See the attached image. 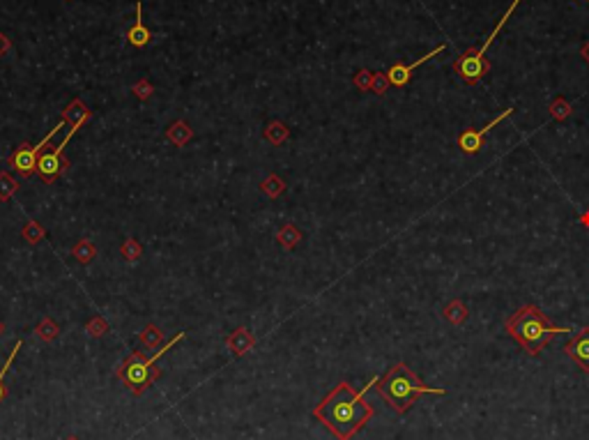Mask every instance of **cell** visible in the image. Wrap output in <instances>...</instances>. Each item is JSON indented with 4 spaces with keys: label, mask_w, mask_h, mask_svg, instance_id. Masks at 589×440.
Instances as JSON below:
<instances>
[{
    "label": "cell",
    "mask_w": 589,
    "mask_h": 440,
    "mask_svg": "<svg viewBox=\"0 0 589 440\" xmlns=\"http://www.w3.org/2000/svg\"><path fill=\"white\" fill-rule=\"evenodd\" d=\"M380 378H371L359 392L348 381H341L329 395L313 408V418L332 431L339 440H352L368 422L373 420V406L366 402V392L378 385Z\"/></svg>",
    "instance_id": "6da1fadb"
},
{
    "label": "cell",
    "mask_w": 589,
    "mask_h": 440,
    "mask_svg": "<svg viewBox=\"0 0 589 440\" xmlns=\"http://www.w3.org/2000/svg\"><path fill=\"white\" fill-rule=\"evenodd\" d=\"M507 334L511 336L516 343L523 346V350L530 357L541 355V350L551 343L557 334L571 332V327H560L553 325L551 318L539 309L537 304H525L516 313L507 318Z\"/></svg>",
    "instance_id": "7a4b0ae2"
},
{
    "label": "cell",
    "mask_w": 589,
    "mask_h": 440,
    "mask_svg": "<svg viewBox=\"0 0 589 440\" xmlns=\"http://www.w3.org/2000/svg\"><path fill=\"white\" fill-rule=\"evenodd\" d=\"M378 395L389 404V408L394 413L405 415L421 395L444 397L446 390L444 388H428V385H423L417 376L412 374V369L405 362H396L378 381Z\"/></svg>",
    "instance_id": "3957f363"
},
{
    "label": "cell",
    "mask_w": 589,
    "mask_h": 440,
    "mask_svg": "<svg viewBox=\"0 0 589 440\" xmlns=\"http://www.w3.org/2000/svg\"><path fill=\"white\" fill-rule=\"evenodd\" d=\"M184 336H187L184 332L175 334V339H170L166 346H161V348L157 350L154 357H145L140 350H133L122 364H117V369H115L117 381H120L124 388H129V392L133 397H143L145 390L150 388L157 378H159V367H157V362H159V360L166 355L170 348H175Z\"/></svg>",
    "instance_id": "277c9868"
},
{
    "label": "cell",
    "mask_w": 589,
    "mask_h": 440,
    "mask_svg": "<svg viewBox=\"0 0 589 440\" xmlns=\"http://www.w3.org/2000/svg\"><path fill=\"white\" fill-rule=\"evenodd\" d=\"M521 5V0H514L511 5H509V10L502 14L500 21H497V26H495L493 33L486 37V42L481 46H474V49H467L465 53H463L460 58L453 60V72H456L463 81H465L467 85H474L479 83L481 78L490 72V60L486 58V51H488V46L493 44V39L500 35V30L507 26V21L511 19V14L516 12V7Z\"/></svg>",
    "instance_id": "5b68a950"
},
{
    "label": "cell",
    "mask_w": 589,
    "mask_h": 440,
    "mask_svg": "<svg viewBox=\"0 0 589 440\" xmlns=\"http://www.w3.org/2000/svg\"><path fill=\"white\" fill-rule=\"evenodd\" d=\"M62 125H65V120H60L56 127L49 132V134L39 141V143H35V146L23 143V146L17 148V152L10 157V166L17 171L21 178H30L33 173H37V162H39V157H42V148H46L51 143V139L58 134V129H62Z\"/></svg>",
    "instance_id": "8992f818"
},
{
    "label": "cell",
    "mask_w": 589,
    "mask_h": 440,
    "mask_svg": "<svg viewBox=\"0 0 589 440\" xmlns=\"http://www.w3.org/2000/svg\"><path fill=\"white\" fill-rule=\"evenodd\" d=\"M72 136H74V134L69 132L62 143H58L56 148H51V150L42 152V157H39V162H37V176L42 178V183H53V180H56L60 173L69 166V162L62 159V152H65V148H67L69 141H72Z\"/></svg>",
    "instance_id": "52a82bcc"
},
{
    "label": "cell",
    "mask_w": 589,
    "mask_h": 440,
    "mask_svg": "<svg viewBox=\"0 0 589 440\" xmlns=\"http://www.w3.org/2000/svg\"><path fill=\"white\" fill-rule=\"evenodd\" d=\"M514 113V108H504V111H502L497 118H493V120L486 125V127H481V129H474V127H467L465 132H463V134H458V148L463 152H467V155H474V152H479L483 148V141H486V134H488V132L493 129V127H497V125L504 120V118H509Z\"/></svg>",
    "instance_id": "ba28073f"
},
{
    "label": "cell",
    "mask_w": 589,
    "mask_h": 440,
    "mask_svg": "<svg viewBox=\"0 0 589 440\" xmlns=\"http://www.w3.org/2000/svg\"><path fill=\"white\" fill-rule=\"evenodd\" d=\"M446 49L444 44H439V46H435L433 51L430 53H426V56H421L419 60H414V62H396V65H391L389 67V72H387V78H389V83L391 85H396V88H403V85H407L410 83V78H412V72L414 69H417L419 65H423V62H428L430 58H435L437 53H442Z\"/></svg>",
    "instance_id": "9c48e42d"
},
{
    "label": "cell",
    "mask_w": 589,
    "mask_h": 440,
    "mask_svg": "<svg viewBox=\"0 0 589 440\" xmlns=\"http://www.w3.org/2000/svg\"><path fill=\"white\" fill-rule=\"evenodd\" d=\"M564 353L573 362H578L585 374H589V327H583L571 341L564 343Z\"/></svg>",
    "instance_id": "30bf717a"
},
{
    "label": "cell",
    "mask_w": 589,
    "mask_h": 440,
    "mask_svg": "<svg viewBox=\"0 0 589 440\" xmlns=\"http://www.w3.org/2000/svg\"><path fill=\"white\" fill-rule=\"evenodd\" d=\"M90 118H92V111L83 104V99H72L65 111H62V120L69 122V132H72V134H76Z\"/></svg>",
    "instance_id": "8fae6325"
},
{
    "label": "cell",
    "mask_w": 589,
    "mask_h": 440,
    "mask_svg": "<svg viewBox=\"0 0 589 440\" xmlns=\"http://www.w3.org/2000/svg\"><path fill=\"white\" fill-rule=\"evenodd\" d=\"M150 39H152V33L143 21V5H140V0H138L136 3V23L127 30V42L131 46H136V49H143V46L150 44Z\"/></svg>",
    "instance_id": "7c38bea8"
},
{
    "label": "cell",
    "mask_w": 589,
    "mask_h": 440,
    "mask_svg": "<svg viewBox=\"0 0 589 440\" xmlns=\"http://www.w3.org/2000/svg\"><path fill=\"white\" fill-rule=\"evenodd\" d=\"M226 346H228V350L233 353L235 357H242V355H247L249 350H254L256 334L251 332V329H247V327H238L228 336V339H226Z\"/></svg>",
    "instance_id": "4fadbf2b"
},
{
    "label": "cell",
    "mask_w": 589,
    "mask_h": 440,
    "mask_svg": "<svg viewBox=\"0 0 589 440\" xmlns=\"http://www.w3.org/2000/svg\"><path fill=\"white\" fill-rule=\"evenodd\" d=\"M166 139L170 141L173 146H177V148H184L189 141L194 139V129L189 127V122H184V120H175L170 125V127L166 129Z\"/></svg>",
    "instance_id": "5bb4252c"
},
{
    "label": "cell",
    "mask_w": 589,
    "mask_h": 440,
    "mask_svg": "<svg viewBox=\"0 0 589 440\" xmlns=\"http://www.w3.org/2000/svg\"><path fill=\"white\" fill-rule=\"evenodd\" d=\"M140 341H143V346H147V348H157V350H159L161 346H166V343H163L161 327L154 325V323H147L143 327V332H140Z\"/></svg>",
    "instance_id": "9a60e30c"
},
{
    "label": "cell",
    "mask_w": 589,
    "mask_h": 440,
    "mask_svg": "<svg viewBox=\"0 0 589 440\" xmlns=\"http://www.w3.org/2000/svg\"><path fill=\"white\" fill-rule=\"evenodd\" d=\"M442 316L449 320V323L460 325V323H465V320H467V306L463 304L460 300H451L449 304L444 306Z\"/></svg>",
    "instance_id": "2e32d148"
},
{
    "label": "cell",
    "mask_w": 589,
    "mask_h": 440,
    "mask_svg": "<svg viewBox=\"0 0 589 440\" xmlns=\"http://www.w3.org/2000/svg\"><path fill=\"white\" fill-rule=\"evenodd\" d=\"M95 254H97V249H95V245H92V240H88V238L78 240L76 245L72 247V256L76 258L78 263H83V265H88L92 258H95Z\"/></svg>",
    "instance_id": "e0dca14e"
},
{
    "label": "cell",
    "mask_w": 589,
    "mask_h": 440,
    "mask_svg": "<svg viewBox=\"0 0 589 440\" xmlns=\"http://www.w3.org/2000/svg\"><path fill=\"white\" fill-rule=\"evenodd\" d=\"M288 136H290V129L281 120H272L265 127V139L270 141V143H274V146H281Z\"/></svg>",
    "instance_id": "ac0fdd59"
},
{
    "label": "cell",
    "mask_w": 589,
    "mask_h": 440,
    "mask_svg": "<svg viewBox=\"0 0 589 440\" xmlns=\"http://www.w3.org/2000/svg\"><path fill=\"white\" fill-rule=\"evenodd\" d=\"M35 334H37V339H42L44 343H51V341L58 339L60 327H58V323L53 318H44L42 323L35 327Z\"/></svg>",
    "instance_id": "d6986e66"
},
{
    "label": "cell",
    "mask_w": 589,
    "mask_h": 440,
    "mask_svg": "<svg viewBox=\"0 0 589 440\" xmlns=\"http://www.w3.org/2000/svg\"><path fill=\"white\" fill-rule=\"evenodd\" d=\"M277 240H279V245L284 247V249H295L297 245H300L302 233L297 231L293 224H286L284 229H281V231L277 233Z\"/></svg>",
    "instance_id": "ffe728a7"
},
{
    "label": "cell",
    "mask_w": 589,
    "mask_h": 440,
    "mask_svg": "<svg viewBox=\"0 0 589 440\" xmlns=\"http://www.w3.org/2000/svg\"><path fill=\"white\" fill-rule=\"evenodd\" d=\"M19 180L10 173H0V201H10L19 192Z\"/></svg>",
    "instance_id": "44dd1931"
},
{
    "label": "cell",
    "mask_w": 589,
    "mask_h": 440,
    "mask_svg": "<svg viewBox=\"0 0 589 440\" xmlns=\"http://www.w3.org/2000/svg\"><path fill=\"white\" fill-rule=\"evenodd\" d=\"M261 190L267 196H270V199H277V196H281V194L286 192V183L279 176H274V173H272V176H267L261 183Z\"/></svg>",
    "instance_id": "7402d4cb"
},
{
    "label": "cell",
    "mask_w": 589,
    "mask_h": 440,
    "mask_svg": "<svg viewBox=\"0 0 589 440\" xmlns=\"http://www.w3.org/2000/svg\"><path fill=\"white\" fill-rule=\"evenodd\" d=\"M21 235H23V240L28 242V245H37V242H42L44 240V235H46V231L42 229V226H39L35 219H30V222L23 226V231H21Z\"/></svg>",
    "instance_id": "603a6c76"
},
{
    "label": "cell",
    "mask_w": 589,
    "mask_h": 440,
    "mask_svg": "<svg viewBox=\"0 0 589 440\" xmlns=\"http://www.w3.org/2000/svg\"><path fill=\"white\" fill-rule=\"evenodd\" d=\"M120 254H122V258H124V261L133 263V261H138V258H140V254H143V247H140V242H138V240H133V238H127V240L122 242V247H120Z\"/></svg>",
    "instance_id": "cb8c5ba5"
},
{
    "label": "cell",
    "mask_w": 589,
    "mask_h": 440,
    "mask_svg": "<svg viewBox=\"0 0 589 440\" xmlns=\"http://www.w3.org/2000/svg\"><path fill=\"white\" fill-rule=\"evenodd\" d=\"M21 346H23V341H17V343H14V348L10 350V357L5 360L3 369H0V404H3V399H5V395H7V390H5V374L10 371V367H12V362H14V357L19 355Z\"/></svg>",
    "instance_id": "d4e9b609"
},
{
    "label": "cell",
    "mask_w": 589,
    "mask_h": 440,
    "mask_svg": "<svg viewBox=\"0 0 589 440\" xmlns=\"http://www.w3.org/2000/svg\"><path fill=\"white\" fill-rule=\"evenodd\" d=\"M85 332L90 336H95V339H99V336L108 334V323L101 316H92L88 323H85Z\"/></svg>",
    "instance_id": "484cf974"
},
{
    "label": "cell",
    "mask_w": 589,
    "mask_h": 440,
    "mask_svg": "<svg viewBox=\"0 0 589 440\" xmlns=\"http://www.w3.org/2000/svg\"><path fill=\"white\" fill-rule=\"evenodd\" d=\"M131 92H133V95H136L140 101H145V99H150V97H152L154 88H152V83L147 81V78H140V81L131 88Z\"/></svg>",
    "instance_id": "4316f807"
},
{
    "label": "cell",
    "mask_w": 589,
    "mask_h": 440,
    "mask_svg": "<svg viewBox=\"0 0 589 440\" xmlns=\"http://www.w3.org/2000/svg\"><path fill=\"white\" fill-rule=\"evenodd\" d=\"M387 88H389V78H387V74H382V72L373 74L371 90L375 92V95H384V92H387Z\"/></svg>",
    "instance_id": "83f0119b"
},
{
    "label": "cell",
    "mask_w": 589,
    "mask_h": 440,
    "mask_svg": "<svg viewBox=\"0 0 589 440\" xmlns=\"http://www.w3.org/2000/svg\"><path fill=\"white\" fill-rule=\"evenodd\" d=\"M371 83H373V72H368V69H359L355 74V85L359 90H371Z\"/></svg>",
    "instance_id": "f1b7e54d"
},
{
    "label": "cell",
    "mask_w": 589,
    "mask_h": 440,
    "mask_svg": "<svg viewBox=\"0 0 589 440\" xmlns=\"http://www.w3.org/2000/svg\"><path fill=\"white\" fill-rule=\"evenodd\" d=\"M551 113H553V118H557V120H564V118L571 113V106L564 99H555L551 104Z\"/></svg>",
    "instance_id": "f546056e"
},
{
    "label": "cell",
    "mask_w": 589,
    "mask_h": 440,
    "mask_svg": "<svg viewBox=\"0 0 589 440\" xmlns=\"http://www.w3.org/2000/svg\"><path fill=\"white\" fill-rule=\"evenodd\" d=\"M10 49H12V39L7 37V35L3 33V30H0V58H3L5 53L10 51Z\"/></svg>",
    "instance_id": "4dcf8cb0"
},
{
    "label": "cell",
    "mask_w": 589,
    "mask_h": 440,
    "mask_svg": "<svg viewBox=\"0 0 589 440\" xmlns=\"http://www.w3.org/2000/svg\"><path fill=\"white\" fill-rule=\"evenodd\" d=\"M580 56H583V58H585V60L589 62V42H587V44L583 46V51H580Z\"/></svg>",
    "instance_id": "1f68e13d"
},
{
    "label": "cell",
    "mask_w": 589,
    "mask_h": 440,
    "mask_svg": "<svg viewBox=\"0 0 589 440\" xmlns=\"http://www.w3.org/2000/svg\"><path fill=\"white\" fill-rule=\"evenodd\" d=\"M583 224H585V226H589V215H583Z\"/></svg>",
    "instance_id": "d6a6232c"
},
{
    "label": "cell",
    "mask_w": 589,
    "mask_h": 440,
    "mask_svg": "<svg viewBox=\"0 0 589 440\" xmlns=\"http://www.w3.org/2000/svg\"><path fill=\"white\" fill-rule=\"evenodd\" d=\"M3 332H5V325H3V320H0V336H3Z\"/></svg>",
    "instance_id": "836d02e7"
},
{
    "label": "cell",
    "mask_w": 589,
    "mask_h": 440,
    "mask_svg": "<svg viewBox=\"0 0 589 440\" xmlns=\"http://www.w3.org/2000/svg\"><path fill=\"white\" fill-rule=\"evenodd\" d=\"M65 440H78L76 436H69V438H65Z\"/></svg>",
    "instance_id": "e575fe53"
}]
</instances>
